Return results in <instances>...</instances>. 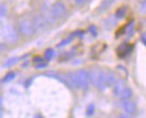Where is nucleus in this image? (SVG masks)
Here are the masks:
<instances>
[{"instance_id": "1", "label": "nucleus", "mask_w": 146, "mask_h": 118, "mask_svg": "<svg viewBox=\"0 0 146 118\" xmlns=\"http://www.w3.org/2000/svg\"><path fill=\"white\" fill-rule=\"evenodd\" d=\"M1 36H2V38H3L6 41H8V42H10V44L17 42L18 39H19V35H18L17 30L12 27L11 25H6V26L2 28V30H1Z\"/></svg>"}, {"instance_id": "2", "label": "nucleus", "mask_w": 146, "mask_h": 118, "mask_svg": "<svg viewBox=\"0 0 146 118\" xmlns=\"http://www.w3.org/2000/svg\"><path fill=\"white\" fill-rule=\"evenodd\" d=\"M77 75V82H78V88L80 89H88L89 85H90V77H89V72L85 69H78L76 70Z\"/></svg>"}, {"instance_id": "3", "label": "nucleus", "mask_w": 146, "mask_h": 118, "mask_svg": "<svg viewBox=\"0 0 146 118\" xmlns=\"http://www.w3.org/2000/svg\"><path fill=\"white\" fill-rule=\"evenodd\" d=\"M19 30L26 37L33 36L36 31L34 23L31 20H29V19H23V20L19 21Z\"/></svg>"}, {"instance_id": "4", "label": "nucleus", "mask_w": 146, "mask_h": 118, "mask_svg": "<svg viewBox=\"0 0 146 118\" xmlns=\"http://www.w3.org/2000/svg\"><path fill=\"white\" fill-rule=\"evenodd\" d=\"M50 11H51V15L54 16V18L57 20V19H61L66 16L67 9H66V6L62 2H56V3L52 5Z\"/></svg>"}, {"instance_id": "5", "label": "nucleus", "mask_w": 146, "mask_h": 118, "mask_svg": "<svg viewBox=\"0 0 146 118\" xmlns=\"http://www.w3.org/2000/svg\"><path fill=\"white\" fill-rule=\"evenodd\" d=\"M123 111L125 114H128V115H134L137 111V105L136 103L133 101L132 99H128V100H122V104H121Z\"/></svg>"}, {"instance_id": "6", "label": "nucleus", "mask_w": 146, "mask_h": 118, "mask_svg": "<svg viewBox=\"0 0 146 118\" xmlns=\"http://www.w3.org/2000/svg\"><path fill=\"white\" fill-rule=\"evenodd\" d=\"M45 76H47V77H49V78H54V79H56V80L60 82L61 84H64L65 86H67L68 88H70V89H72L70 84H69L68 78H67V75H62V74L57 72V71H47V72L45 74Z\"/></svg>"}, {"instance_id": "7", "label": "nucleus", "mask_w": 146, "mask_h": 118, "mask_svg": "<svg viewBox=\"0 0 146 118\" xmlns=\"http://www.w3.org/2000/svg\"><path fill=\"white\" fill-rule=\"evenodd\" d=\"M33 23H34L36 31H42V30H45V29L47 28V26H48V23H47V20L45 19V17L42 16V13L36 15V16L34 17Z\"/></svg>"}, {"instance_id": "8", "label": "nucleus", "mask_w": 146, "mask_h": 118, "mask_svg": "<svg viewBox=\"0 0 146 118\" xmlns=\"http://www.w3.org/2000/svg\"><path fill=\"white\" fill-rule=\"evenodd\" d=\"M88 72H89V77H90V84H93L96 87L98 80L100 78V75H102V69L98 68V67H92L88 70Z\"/></svg>"}, {"instance_id": "9", "label": "nucleus", "mask_w": 146, "mask_h": 118, "mask_svg": "<svg viewBox=\"0 0 146 118\" xmlns=\"http://www.w3.org/2000/svg\"><path fill=\"white\" fill-rule=\"evenodd\" d=\"M126 86H127V85L125 84V82H124L123 79H119V78H118V80L114 84V86H113V95H114L115 97H119L121 94L123 93V90H124V88H125Z\"/></svg>"}, {"instance_id": "10", "label": "nucleus", "mask_w": 146, "mask_h": 118, "mask_svg": "<svg viewBox=\"0 0 146 118\" xmlns=\"http://www.w3.org/2000/svg\"><path fill=\"white\" fill-rule=\"evenodd\" d=\"M105 76H106V82H107V85H108V88L113 87L114 84L118 80L116 74L113 70H110V69H105Z\"/></svg>"}, {"instance_id": "11", "label": "nucleus", "mask_w": 146, "mask_h": 118, "mask_svg": "<svg viewBox=\"0 0 146 118\" xmlns=\"http://www.w3.org/2000/svg\"><path fill=\"white\" fill-rule=\"evenodd\" d=\"M67 78H68V82L70 84V87L72 89L74 88H78V82H77V75H76V71H68L67 74Z\"/></svg>"}, {"instance_id": "12", "label": "nucleus", "mask_w": 146, "mask_h": 118, "mask_svg": "<svg viewBox=\"0 0 146 118\" xmlns=\"http://www.w3.org/2000/svg\"><path fill=\"white\" fill-rule=\"evenodd\" d=\"M133 95H134L133 89H132L131 87L126 86V87L124 88L123 93L121 94V96H119V98H121V100H128V99H132V98H133Z\"/></svg>"}, {"instance_id": "13", "label": "nucleus", "mask_w": 146, "mask_h": 118, "mask_svg": "<svg viewBox=\"0 0 146 118\" xmlns=\"http://www.w3.org/2000/svg\"><path fill=\"white\" fill-rule=\"evenodd\" d=\"M127 12H128V8H127L126 6H121V7L115 11V19H118V20L124 19V18L126 17Z\"/></svg>"}, {"instance_id": "14", "label": "nucleus", "mask_w": 146, "mask_h": 118, "mask_svg": "<svg viewBox=\"0 0 146 118\" xmlns=\"http://www.w3.org/2000/svg\"><path fill=\"white\" fill-rule=\"evenodd\" d=\"M116 0H103L102 1V3L99 5V7H98V11L99 12H104L106 11L107 9H110V7L114 5V2H115Z\"/></svg>"}, {"instance_id": "15", "label": "nucleus", "mask_w": 146, "mask_h": 118, "mask_svg": "<svg viewBox=\"0 0 146 118\" xmlns=\"http://www.w3.org/2000/svg\"><path fill=\"white\" fill-rule=\"evenodd\" d=\"M123 52L122 55H121V57H125V56H127L129 52H131V46L128 45V44H122L119 48H118V55Z\"/></svg>"}, {"instance_id": "16", "label": "nucleus", "mask_w": 146, "mask_h": 118, "mask_svg": "<svg viewBox=\"0 0 146 118\" xmlns=\"http://www.w3.org/2000/svg\"><path fill=\"white\" fill-rule=\"evenodd\" d=\"M44 58H45L46 61H50V60H52V59L55 58V50H54L52 48H48V49H46L45 55H44Z\"/></svg>"}, {"instance_id": "17", "label": "nucleus", "mask_w": 146, "mask_h": 118, "mask_svg": "<svg viewBox=\"0 0 146 118\" xmlns=\"http://www.w3.org/2000/svg\"><path fill=\"white\" fill-rule=\"evenodd\" d=\"M20 60L19 57H12V58H9L7 59L5 62H3V65H2V67H11L13 65H16L18 61Z\"/></svg>"}, {"instance_id": "18", "label": "nucleus", "mask_w": 146, "mask_h": 118, "mask_svg": "<svg viewBox=\"0 0 146 118\" xmlns=\"http://www.w3.org/2000/svg\"><path fill=\"white\" fill-rule=\"evenodd\" d=\"M15 77H16V72H13V71H9V72H7L6 75H5V77L2 78V80H1V83L2 84H6V83H9V82H11L15 79Z\"/></svg>"}, {"instance_id": "19", "label": "nucleus", "mask_w": 146, "mask_h": 118, "mask_svg": "<svg viewBox=\"0 0 146 118\" xmlns=\"http://www.w3.org/2000/svg\"><path fill=\"white\" fill-rule=\"evenodd\" d=\"M74 36H75V34H74V35H72V36H69L68 38H66V39H64V40H61L60 42L57 45V47L62 48V47H65V46H67V45H69V44L72 42V40H73Z\"/></svg>"}, {"instance_id": "20", "label": "nucleus", "mask_w": 146, "mask_h": 118, "mask_svg": "<svg viewBox=\"0 0 146 118\" xmlns=\"http://www.w3.org/2000/svg\"><path fill=\"white\" fill-rule=\"evenodd\" d=\"M95 110H96L95 105H94V104H89L88 106L86 107V116H88V117L93 116V115L95 114Z\"/></svg>"}, {"instance_id": "21", "label": "nucleus", "mask_w": 146, "mask_h": 118, "mask_svg": "<svg viewBox=\"0 0 146 118\" xmlns=\"http://www.w3.org/2000/svg\"><path fill=\"white\" fill-rule=\"evenodd\" d=\"M88 31L90 32V35L94 36V37H96V36L98 35L97 27H96V26H94V25H92V26H89V27H88Z\"/></svg>"}, {"instance_id": "22", "label": "nucleus", "mask_w": 146, "mask_h": 118, "mask_svg": "<svg viewBox=\"0 0 146 118\" xmlns=\"http://www.w3.org/2000/svg\"><path fill=\"white\" fill-rule=\"evenodd\" d=\"M34 66H35L36 69H45V68H47L48 64H47V61L45 60V61H42V62H39V64H37V65H34Z\"/></svg>"}, {"instance_id": "23", "label": "nucleus", "mask_w": 146, "mask_h": 118, "mask_svg": "<svg viewBox=\"0 0 146 118\" xmlns=\"http://www.w3.org/2000/svg\"><path fill=\"white\" fill-rule=\"evenodd\" d=\"M7 15V7L5 5H0V19L6 17Z\"/></svg>"}, {"instance_id": "24", "label": "nucleus", "mask_w": 146, "mask_h": 118, "mask_svg": "<svg viewBox=\"0 0 146 118\" xmlns=\"http://www.w3.org/2000/svg\"><path fill=\"white\" fill-rule=\"evenodd\" d=\"M73 1L78 6H84V5L87 3V0H73Z\"/></svg>"}, {"instance_id": "25", "label": "nucleus", "mask_w": 146, "mask_h": 118, "mask_svg": "<svg viewBox=\"0 0 146 118\" xmlns=\"http://www.w3.org/2000/svg\"><path fill=\"white\" fill-rule=\"evenodd\" d=\"M0 114H3V98L0 96Z\"/></svg>"}, {"instance_id": "26", "label": "nucleus", "mask_w": 146, "mask_h": 118, "mask_svg": "<svg viewBox=\"0 0 146 118\" xmlns=\"http://www.w3.org/2000/svg\"><path fill=\"white\" fill-rule=\"evenodd\" d=\"M118 118H133L132 117V115H128V114H121L119 116H118Z\"/></svg>"}, {"instance_id": "27", "label": "nucleus", "mask_w": 146, "mask_h": 118, "mask_svg": "<svg viewBox=\"0 0 146 118\" xmlns=\"http://www.w3.org/2000/svg\"><path fill=\"white\" fill-rule=\"evenodd\" d=\"M141 40H142L143 45H144V46H146V34H143V35L141 36Z\"/></svg>"}, {"instance_id": "28", "label": "nucleus", "mask_w": 146, "mask_h": 118, "mask_svg": "<svg viewBox=\"0 0 146 118\" xmlns=\"http://www.w3.org/2000/svg\"><path fill=\"white\" fill-rule=\"evenodd\" d=\"M34 118H44V117H42V115H40V114H36V115L34 116Z\"/></svg>"}]
</instances>
